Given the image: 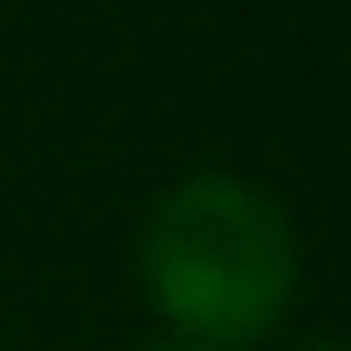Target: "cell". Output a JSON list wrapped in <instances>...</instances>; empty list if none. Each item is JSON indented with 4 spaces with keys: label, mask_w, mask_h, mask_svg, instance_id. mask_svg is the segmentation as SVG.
<instances>
[{
    "label": "cell",
    "mask_w": 351,
    "mask_h": 351,
    "mask_svg": "<svg viewBox=\"0 0 351 351\" xmlns=\"http://www.w3.org/2000/svg\"><path fill=\"white\" fill-rule=\"evenodd\" d=\"M145 298L191 343L237 351L267 336L298 290V237L267 191L237 176H191L145 221Z\"/></svg>",
    "instance_id": "6da1fadb"
},
{
    "label": "cell",
    "mask_w": 351,
    "mask_h": 351,
    "mask_svg": "<svg viewBox=\"0 0 351 351\" xmlns=\"http://www.w3.org/2000/svg\"><path fill=\"white\" fill-rule=\"evenodd\" d=\"M145 351H221V343H191V336H168V343H145Z\"/></svg>",
    "instance_id": "7a4b0ae2"
},
{
    "label": "cell",
    "mask_w": 351,
    "mask_h": 351,
    "mask_svg": "<svg viewBox=\"0 0 351 351\" xmlns=\"http://www.w3.org/2000/svg\"><path fill=\"white\" fill-rule=\"evenodd\" d=\"M313 351H343V343H313Z\"/></svg>",
    "instance_id": "3957f363"
}]
</instances>
